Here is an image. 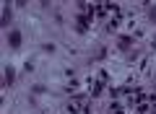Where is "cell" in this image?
Wrapping results in <instances>:
<instances>
[{"mask_svg":"<svg viewBox=\"0 0 156 114\" xmlns=\"http://www.w3.org/2000/svg\"><path fill=\"white\" fill-rule=\"evenodd\" d=\"M11 16H13V11H11V8H3V26H8V23H11Z\"/></svg>","mask_w":156,"mask_h":114,"instance_id":"obj_4","label":"cell"},{"mask_svg":"<svg viewBox=\"0 0 156 114\" xmlns=\"http://www.w3.org/2000/svg\"><path fill=\"white\" fill-rule=\"evenodd\" d=\"M3 73H5V86H13V81H16V70H13L11 65H5Z\"/></svg>","mask_w":156,"mask_h":114,"instance_id":"obj_1","label":"cell"},{"mask_svg":"<svg viewBox=\"0 0 156 114\" xmlns=\"http://www.w3.org/2000/svg\"><path fill=\"white\" fill-rule=\"evenodd\" d=\"M130 42H133V36H120V49H128Z\"/></svg>","mask_w":156,"mask_h":114,"instance_id":"obj_5","label":"cell"},{"mask_svg":"<svg viewBox=\"0 0 156 114\" xmlns=\"http://www.w3.org/2000/svg\"><path fill=\"white\" fill-rule=\"evenodd\" d=\"M109 114H122V106H120V104H112V109H109Z\"/></svg>","mask_w":156,"mask_h":114,"instance_id":"obj_8","label":"cell"},{"mask_svg":"<svg viewBox=\"0 0 156 114\" xmlns=\"http://www.w3.org/2000/svg\"><path fill=\"white\" fill-rule=\"evenodd\" d=\"M68 112H70V114H81V104H78V101H68Z\"/></svg>","mask_w":156,"mask_h":114,"instance_id":"obj_3","label":"cell"},{"mask_svg":"<svg viewBox=\"0 0 156 114\" xmlns=\"http://www.w3.org/2000/svg\"><path fill=\"white\" fill-rule=\"evenodd\" d=\"M42 49H44V52H52V54H55V44H50V42L42 44Z\"/></svg>","mask_w":156,"mask_h":114,"instance_id":"obj_9","label":"cell"},{"mask_svg":"<svg viewBox=\"0 0 156 114\" xmlns=\"http://www.w3.org/2000/svg\"><path fill=\"white\" fill-rule=\"evenodd\" d=\"M104 57H107V49H104V47H101V49H99V52H96V54H94V60H104Z\"/></svg>","mask_w":156,"mask_h":114,"instance_id":"obj_7","label":"cell"},{"mask_svg":"<svg viewBox=\"0 0 156 114\" xmlns=\"http://www.w3.org/2000/svg\"><path fill=\"white\" fill-rule=\"evenodd\" d=\"M8 44H11V47H18V44H21V34L11 31V34H8Z\"/></svg>","mask_w":156,"mask_h":114,"instance_id":"obj_2","label":"cell"},{"mask_svg":"<svg viewBox=\"0 0 156 114\" xmlns=\"http://www.w3.org/2000/svg\"><path fill=\"white\" fill-rule=\"evenodd\" d=\"M101 86H104V83H99V81H96L94 86H91V96H99V93H101Z\"/></svg>","mask_w":156,"mask_h":114,"instance_id":"obj_6","label":"cell"}]
</instances>
